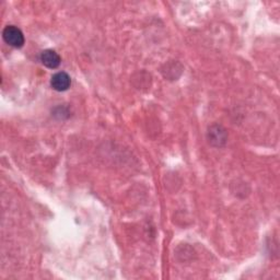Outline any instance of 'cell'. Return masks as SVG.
I'll list each match as a JSON object with an SVG mask.
<instances>
[{
    "label": "cell",
    "instance_id": "cell-4",
    "mask_svg": "<svg viewBox=\"0 0 280 280\" xmlns=\"http://www.w3.org/2000/svg\"><path fill=\"white\" fill-rule=\"evenodd\" d=\"M209 141L213 145L216 146H221L226 142V133L220 126H213L209 129L208 133Z\"/></svg>",
    "mask_w": 280,
    "mask_h": 280
},
{
    "label": "cell",
    "instance_id": "cell-3",
    "mask_svg": "<svg viewBox=\"0 0 280 280\" xmlns=\"http://www.w3.org/2000/svg\"><path fill=\"white\" fill-rule=\"evenodd\" d=\"M41 61L43 62L44 66L50 68V69H55V68L60 65L61 58L55 50L46 49L41 54Z\"/></svg>",
    "mask_w": 280,
    "mask_h": 280
},
{
    "label": "cell",
    "instance_id": "cell-2",
    "mask_svg": "<svg viewBox=\"0 0 280 280\" xmlns=\"http://www.w3.org/2000/svg\"><path fill=\"white\" fill-rule=\"evenodd\" d=\"M50 84L51 88L54 90L58 91V92H62V91H66L70 88L71 80L70 77L68 76V73L61 71L55 73V75L51 77Z\"/></svg>",
    "mask_w": 280,
    "mask_h": 280
},
{
    "label": "cell",
    "instance_id": "cell-1",
    "mask_svg": "<svg viewBox=\"0 0 280 280\" xmlns=\"http://www.w3.org/2000/svg\"><path fill=\"white\" fill-rule=\"evenodd\" d=\"M2 37L4 42L9 44L10 46L20 48L24 44V35L20 28L14 25H8L4 27L2 32Z\"/></svg>",
    "mask_w": 280,
    "mask_h": 280
}]
</instances>
